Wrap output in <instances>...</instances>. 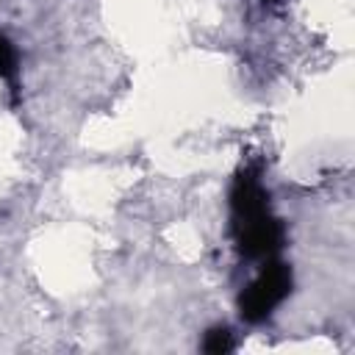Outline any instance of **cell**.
<instances>
[{"label":"cell","instance_id":"obj_1","mask_svg":"<svg viewBox=\"0 0 355 355\" xmlns=\"http://www.w3.org/2000/svg\"><path fill=\"white\" fill-rule=\"evenodd\" d=\"M288 288H291V269L280 261L266 258L258 277L241 294V316L247 322H263L288 297Z\"/></svg>","mask_w":355,"mask_h":355},{"label":"cell","instance_id":"obj_2","mask_svg":"<svg viewBox=\"0 0 355 355\" xmlns=\"http://www.w3.org/2000/svg\"><path fill=\"white\" fill-rule=\"evenodd\" d=\"M17 69V55H14V47L8 44L6 36H0V78H11Z\"/></svg>","mask_w":355,"mask_h":355},{"label":"cell","instance_id":"obj_3","mask_svg":"<svg viewBox=\"0 0 355 355\" xmlns=\"http://www.w3.org/2000/svg\"><path fill=\"white\" fill-rule=\"evenodd\" d=\"M233 344H230V333L227 330H211L208 333V338H205V349L208 352H225V349H230Z\"/></svg>","mask_w":355,"mask_h":355}]
</instances>
